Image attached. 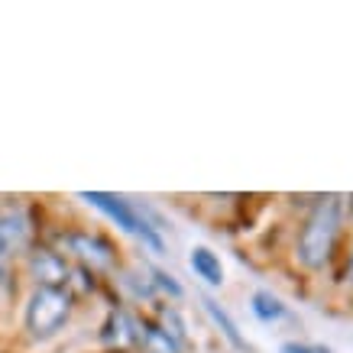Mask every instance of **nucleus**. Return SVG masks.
I'll use <instances>...</instances> for the list:
<instances>
[{
	"label": "nucleus",
	"mask_w": 353,
	"mask_h": 353,
	"mask_svg": "<svg viewBox=\"0 0 353 353\" xmlns=\"http://www.w3.org/2000/svg\"><path fill=\"white\" fill-rule=\"evenodd\" d=\"M188 263H192V269L198 272V276L208 282V285H221L224 282V269H221V259L208 250V246H194L192 256H188Z\"/></svg>",
	"instance_id": "obj_8"
},
{
	"label": "nucleus",
	"mask_w": 353,
	"mask_h": 353,
	"mask_svg": "<svg viewBox=\"0 0 353 353\" xmlns=\"http://www.w3.org/2000/svg\"><path fill=\"white\" fill-rule=\"evenodd\" d=\"M88 204H94V208H101L104 214L110 217V221H117L123 230H130V234H137V236H143L146 243L152 246V250H162V240H159V234L152 230L143 217L130 208V201H123V198H114V194H104V192H85L81 194Z\"/></svg>",
	"instance_id": "obj_3"
},
{
	"label": "nucleus",
	"mask_w": 353,
	"mask_h": 353,
	"mask_svg": "<svg viewBox=\"0 0 353 353\" xmlns=\"http://www.w3.org/2000/svg\"><path fill=\"white\" fill-rule=\"evenodd\" d=\"M253 314H256L259 321H279V318L289 314V308H285L272 292H256V295H253Z\"/></svg>",
	"instance_id": "obj_9"
},
{
	"label": "nucleus",
	"mask_w": 353,
	"mask_h": 353,
	"mask_svg": "<svg viewBox=\"0 0 353 353\" xmlns=\"http://www.w3.org/2000/svg\"><path fill=\"white\" fill-rule=\"evenodd\" d=\"M72 295L65 289H36L26 305V327L32 337H49L68 321Z\"/></svg>",
	"instance_id": "obj_2"
},
{
	"label": "nucleus",
	"mask_w": 353,
	"mask_h": 353,
	"mask_svg": "<svg viewBox=\"0 0 353 353\" xmlns=\"http://www.w3.org/2000/svg\"><path fill=\"white\" fill-rule=\"evenodd\" d=\"M30 272L39 282V289H62L68 282V266L52 250H36L30 256Z\"/></svg>",
	"instance_id": "obj_5"
},
{
	"label": "nucleus",
	"mask_w": 353,
	"mask_h": 353,
	"mask_svg": "<svg viewBox=\"0 0 353 353\" xmlns=\"http://www.w3.org/2000/svg\"><path fill=\"white\" fill-rule=\"evenodd\" d=\"M68 243H72V250H75L78 256L85 259V263H91L94 269H104L110 266V246L104 243V240H97V236H85V234H75L68 236Z\"/></svg>",
	"instance_id": "obj_7"
},
{
	"label": "nucleus",
	"mask_w": 353,
	"mask_h": 353,
	"mask_svg": "<svg viewBox=\"0 0 353 353\" xmlns=\"http://www.w3.org/2000/svg\"><path fill=\"white\" fill-rule=\"evenodd\" d=\"M139 343H143V350L146 353H179V347H175L159 327H150V324H143V337H139Z\"/></svg>",
	"instance_id": "obj_12"
},
{
	"label": "nucleus",
	"mask_w": 353,
	"mask_h": 353,
	"mask_svg": "<svg viewBox=\"0 0 353 353\" xmlns=\"http://www.w3.org/2000/svg\"><path fill=\"white\" fill-rule=\"evenodd\" d=\"M101 337H104V343L114 347V350H130V347H137L139 337H143V324H139L130 311H110Z\"/></svg>",
	"instance_id": "obj_4"
},
{
	"label": "nucleus",
	"mask_w": 353,
	"mask_h": 353,
	"mask_svg": "<svg viewBox=\"0 0 353 353\" xmlns=\"http://www.w3.org/2000/svg\"><path fill=\"white\" fill-rule=\"evenodd\" d=\"M204 308H208V314L214 318V324H217V327H221V331L227 334V341L234 343V347H240V350H243L246 343H243V337H240V331H236V324L230 321V314H227V311L221 308V305H217L214 299H204Z\"/></svg>",
	"instance_id": "obj_10"
},
{
	"label": "nucleus",
	"mask_w": 353,
	"mask_h": 353,
	"mask_svg": "<svg viewBox=\"0 0 353 353\" xmlns=\"http://www.w3.org/2000/svg\"><path fill=\"white\" fill-rule=\"evenodd\" d=\"M341 214H343L341 198L337 194H324L311 208V214L305 217V227L299 234V259L308 269L324 266L327 256L334 253V243H337V234H341Z\"/></svg>",
	"instance_id": "obj_1"
},
{
	"label": "nucleus",
	"mask_w": 353,
	"mask_h": 353,
	"mask_svg": "<svg viewBox=\"0 0 353 353\" xmlns=\"http://www.w3.org/2000/svg\"><path fill=\"white\" fill-rule=\"evenodd\" d=\"M282 353H331L327 347H321V343H299V341H292V343H282Z\"/></svg>",
	"instance_id": "obj_14"
},
{
	"label": "nucleus",
	"mask_w": 353,
	"mask_h": 353,
	"mask_svg": "<svg viewBox=\"0 0 353 353\" xmlns=\"http://www.w3.org/2000/svg\"><path fill=\"white\" fill-rule=\"evenodd\" d=\"M159 331L169 337L175 347H185V324L179 318V311L175 308H162L159 311Z\"/></svg>",
	"instance_id": "obj_11"
},
{
	"label": "nucleus",
	"mask_w": 353,
	"mask_h": 353,
	"mask_svg": "<svg viewBox=\"0 0 353 353\" xmlns=\"http://www.w3.org/2000/svg\"><path fill=\"white\" fill-rule=\"evenodd\" d=\"M150 276H152V285H159V289L172 292V295H175V299H179V295H182V285H179V282H172V276H165V272H162V269H152Z\"/></svg>",
	"instance_id": "obj_13"
},
{
	"label": "nucleus",
	"mask_w": 353,
	"mask_h": 353,
	"mask_svg": "<svg viewBox=\"0 0 353 353\" xmlns=\"http://www.w3.org/2000/svg\"><path fill=\"white\" fill-rule=\"evenodd\" d=\"M26 240H30V221L23 211H10V214L0 217V256L23 250Z\"/></svg>",
	"instance_id": "obj_6"
}]
</instances>
